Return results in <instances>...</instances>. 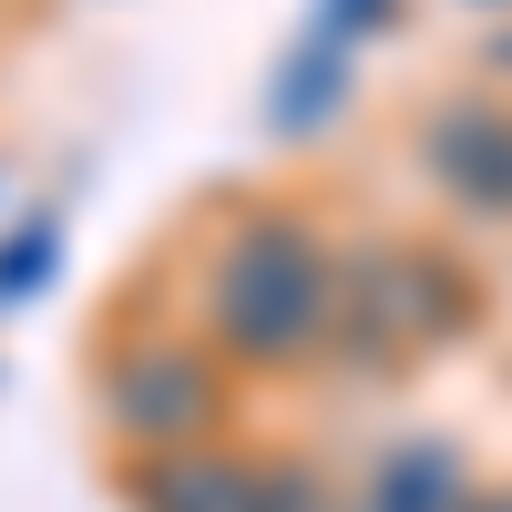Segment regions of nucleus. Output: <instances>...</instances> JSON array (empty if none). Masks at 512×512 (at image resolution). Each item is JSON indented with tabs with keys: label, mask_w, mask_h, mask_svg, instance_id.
I'll return each instance as SVG.
<instances>
[{
	"label": "nucleus",
	"mask_w": 512,
	"mask_h": 512,
	"mask_svg": "<svg viewBox=\"0 0 512 512\" xmlns=\"http://www.w3.org/2000/svg\"><path fill=\"white\" fill-rule=\"evenodd\" d=\"M492 512H512V502H492Z\"/></svg>",
	"instance_id": "1a4fd4ad"
},
{
	"label": "nucleus",
	"mask_w": 512,
	"mask_h": 512,
	"mask_svg": "<svg viewBox=\"0 0 512 512\" xmlns=\"http://www.w3.org/2000/svg\"><path fill=\"white\" fill-rule=\"evenodd\" d=\"M328 103H338V41H308V52L287 62V82L267 93V113H277L287 134H297V123H318Z\"/></svg>",
	"instance_id": "423d86ee"
},
{
	"label": "nucleus",
	"mask_w": 512,
	"mask_h": 512,
	"mask_svg": "<svg viewBox=\"0 0 512 512\" xmlns=\"http://www.w3.org/2000/svg\"><path fill=\"white\" fill-rule=\"evenodd\" d=\"M369 512H461V472H451V451H400V461H379Z\"/></svg>",
	"instance_id": "39448f33"
},
{
	"label": "nucleus",
	"mask_w": 512,
	"mask_h": 512,
	"mask_svg": "<svg viewBox=\"0 0 512 512\" xmlns=\"http://www.w3.org/2000/svg\"><path fill=\"white\" fill-rule=\"evenodd\" d=\"M41 277H52V226H21V236H11V256H0V308H21Z\"/></svg>",
	"instance_id": "0eeeda50"
},
{
	"label": "nucleus",
	"mask_w": 512,
	"mask_h": 512,
	"mask_svg": "<svg viewBox=\"0 0 512 512\" xmlns=\"http://www.w3.org/2000/svg\"><path fill=\"white\" fill-rule=\"evenodd\" d=\"M431 175H441L461 205H482V216H512V113L451 103V113L431 123Z\"/></svg>",
	"instance_id": "7ed1b4c3"
},
{
	"label": "nucleus",
	"mask_w": 512,
	"mask_h": 512,
	"mask_svg": "<svg viewBox=\"0 0 512 512\" xmlns=\"http://www.w3.org/2000/svg\"><path fill=\"white\" fill-rule=\"evenodd\" d=\"M103 410H113V431L123 441H195L205 431V410H216V379H205L195 349H164V338H144V349H123L103 369Z\"/></svg>",
	"instance_id": "f03ea898"
},
{
	"label": "nucleus",
	"mask_w": 512,
	"mask_h": 512,
	"mask_svg": "<svg viewBox=\"0 0 512 512\" xmlns=\"http://www.w3.org/2000/svg\"><path fill=\"white\" fill-rule=\"evenodd\" d=\"M246 482L236 461H195V451H164L144 472V512H246Z\"/></svg>",
	"instance_id": "20e7f679"
},
{
	"label": "nucleus",
	"mask_w": 512,
	"mask_h": 512,
	"mask_svg": "<svg viewBox=\"0 0 512 512\" xmlns=\"http://www.w3.org/2000/svg\"><path fill=\"white\" fill-rule=\"evenodd\" d=\"M246 512H318V482L308 472H256L246 482Z\"/></svg>",
	"instance_id": "6e6552de"
},
{
	"label": "nucleus",
	"mask_w": 512,
	"mask_h": 512,
	"mask_svg": "<svg viewBox=\"0 0 512 512\" xmlns=\"http://www.w3.org/2000/svg\"><path fill=\"white\" fill-rule=\"evenodd\" d=\"M205 318H216V338L246 349V359H308L318 338L338 328V287L318 267V246L297 236L287 216H267V226H246L216 256V277H205Z\"/></svg>",
	"instance_id": "f257e3e1"
}]
</instances>
